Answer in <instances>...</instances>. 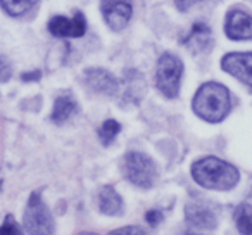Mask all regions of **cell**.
Returning <instances> with one entry per match:
<instances>
[{"label":"cell","mask_w":252,"mask_h":235,"mask_svg":"<svg viewBox=\"0 0 252 235\" xmlns=\"http://www.w3.org/2000/svg\"><path fill=\"white\" fill-rule=\"evenodd\" d=\"M233 220L240 235H252V206L247 202L235 207Z\"/></svg>","instance_id":"obj_16"},{"label":"cell","mask_w":252,"mask_h":235,"mask_svg":"<svg viewBox=\"0 0 252 235\" xmlns=\"http://www.w3.org/2000/svg\"><path fill=\"white\" fill-rule=\"evenodd\" d=\"M98 209L107 216L123 213V199L112 187H104L98 194Z\"/></svg>","instance_id":"obj_13"},{"label":"cell","mask_w":252,"mask_h":235,"mask_svg":"<svg viewBox=\"0 0 252 235\" xmlns=\"http://www.w3.org/2000/svg\"><path fill=\"white\" fill-rule=\"evenodd\" d=\"M0 235H25V234H23V230L19 228V225L16 223L14 218H12L11 214H7L4 225L0 227Z\"/></svg>","instance_id":"obj_19"},{"label":"cell","mask_w":252,"mask_h":235,"mask_svg":"<svg viewBox=\"0 0 252 235\" xmlns=\"http://www.w3.org/2000/svg\"><path fill=\"white\" fill-rule=\"evenodd\" d=\"M173 2H175V5L180 9V11H187V9H190L193 4L202 2V0H173Z\"/></svg>","instance_id":"obj_22"},{"label":"cell","mask_w":252,"mask_h":235,"mask_svg":"<svg viewBox=\"0 0 252 235\" xmlns=\"http://www.w3.org/2000/svg\"><path fill=\"white\" fill-rule=\"evenodd\" d=\"M38 0H0L2 7L5 9V12H9L11 16H21L25 12H28L30 9L35 7V4Z\"/></svg>","instance_id":"obj_17"},{"label":"cell","mask_w":252,"mask_h":235,"mask_svg":"<svg viewBox=\"0 0 252 235\" xmlns=\"http://www.w3.org/2000/svg\"><path fill=\"white\" fill-rule=\"evenodd\" d=\"M102 14L107 26L116 32H121L131 19V0H102Z\"/></svg>","instance_id":"obj_6"},{"label":"cell","mask_w":252,"mask_h":235,"mask_svg":"<svg viewBox=\"0 0 252 235\" xmlns=\"http://www.w3.org/2000/svg\"><path fill=\"white\" fill-rule=\"evenodd\" d=\"M123 173L128 182L140 189H151L158 180L156 163L144 152H128L123 161Z\"/></svg>","instance_id":"obj_3"},{"label":"cell","mask_w":252,"mask_h":235,"mask_svg":"<svg viewBox=\"0 0 252 235\" xmlns=\"http://www.w3.org/2000/svg\"><path fill=\"white\" fill-rule=\"evenodd\" d=\"M49 30L52 35L56 36H71V38H78V36L85 35V30H87V23L81 12H76L74 18L67 19L64 16H56V18L50 19Z\"/></svg>","instance_id":"obj_10"},{"label":"cell","mask_w":252,"mask_h":235,"mask_svg":"<svg viewBox=\"0 0 252 235\" xmlns=\"http://www.w3.org/2000/svg\"><path fill=\"white\" fill-rule=\"evenodd\" d=\"M185 218L192 227L214 228L218 225V213L207 202H189L185 206Z\"/></svg>","instance_id":"obj_9"},{"label":"cell","mask_w":252,"mask_h":235,"mask_svg":"<svg viewBox=\"0 0 252 235\" xmlns=\"http://www.w3.org/2000/svg\"><path fill=\"white\" fill-rule=\"evenodd\" d=\"M182 43L195 54L206 52L213 47V32L206 23H195L189 35L182 40Z\"/></svg>","instance_id":"obj_12"},{"label":"cell","mask_w":252,"mask_h":235,"mask_svg":"<svg viewBox=\"0 0 252 235\" xmlns=\"http://www.w3.org/2000/svg\"><path fill=\"white\" fill-rule=\"evenodd\" d=\"M145 94V80L140 74L135 71V78H131V71L126 73V80H125V101L128 102H138L142 99V95Z\"/></svg>","instance_id":"obj_15"},{"label":"cell","mask_w":252,"mask_h":235,"mask_svg":"<svg viewBox=\"0 0 252 235\" xmlns=\"http://www.w3.org/2000/svg\"><path fill=\"white\" fill-rule=\"evenodd\" d=\"M183 74V64L173 54H162L156 69V87L162 95L173 99L180 92V81Z\"/></svg>","instance_id":"obj_4"},{"label":"cell","mask_w":252,"mask_h":235,"mask_svg":"<svg viewBox=\"0 0 252 235\" xmlns=\"http://www.w3.org/2000/svg\"><path fill=\"white\" fill-rule=\"evenodd\" d=\"M11 74H12L11 63L0 54V81H7L11 78Z\"/></svg>","instance_id":"obj_21"},{"label":"cell","mask_w":252,"mask_h":235,"mask_svg":"<svg viewBox=\"0 0 252 235\" xmlns=\"http://www.w3.org/2000/svg\"><path fill=\"white\" fill-rule=\"evenodd\" d=\"M192 176L200 187L211 190H230L240 180V173L233 165L213 156L193 163Z\"/></svg>","instance_id":"obj_1"},{"label":"cell","mask_w":252,"mask_h":235,"mask_svg":"<svg viewBox=\"0 0 252 235\" xmlns=\"http://www.w3.org/2000/svg\"><path fill=\"white\" fill-rule=\"evenodd\" d=\"M224 33L231 40H252V16L238 9L230 11L224 23Z\"/></svg>","instance_id":"obj_8"},{"label":"cell","mask_w":252,"mask_h":235,"mask_svg":"<svg viewBox=\"0 0 252 235\" xmlns=\"http://www.w3.org/2000/svg\"><path fill=\"white\" fill-rule=\"evenodd\" d=\"M119 130H121V127H119L118 121L114 120H107L102 123L100 130H98V137H100V142L104 145H111L112 142H114V138L118 137Z\"/></svg>","instance_id":"obj_18"},{"label":"cell","mask_w":252,"mask_h":235,"mask_svg":"<svg viewBox=\"0 0 252 235\" xmlns=\"http://www.w3.org/2000/svg\"><path fill=\"white\" fill-rule=\"evenodd\" d=\"M78 111V104L71 95H61L56 99V104H54V111H52V120L54 123H64L67 121L73 114H76Z\"/></svg>","instance_id":"obj_14"},{"label":"cell","mask_w":252,"mask_h":235,"mask_svg":"<svg viewBox=\"0 0 252 235\" xmlns=\"http://www.w3.org/2000/svg\"><path fill=\"white\" fill-rule=\"evenodd\" d=\"M193 111L207 123H220L230 112V92L216 81L204 83L193 97Z\"/></svg>","instance_id":"obj_2"},{"label":"cell","mask_w":252,"mask_h":235,"mask_svg":"<svg viewBox=\"0 0 252 235\" xmlns=\"http://www.w3.org/2000/svg\"><path fill=\"white\" fill-rule=\"evenodd\" d=\"M85 81L94 92L102 95H107V97H114L119 92V83L114 76H112L109 71L100 69V67H94V69H88L85 73Z\"/></svg>","instance_id":"obj_11"},{"label":"cell","mask_w":252,"mask_h":235,"mask_svg":"<svg viewBox=\"0 0 252 235\" xmlns=\"http://www.w3.org/2000/svg\"><path fill=\"white\" fill-rule=\"evenodd\" d=\"M147 220L151 221L152 225H156V221H159V220H161V214H159V213H156V211H151V213L147 214Z\"/></svg>","instance_id":"obj_23"},{"label":"cell","mask_w":252,"mask_h":235,"mask_svg":"<svg viewBox=\"0 0 252 235\" xmlns=\"http://www.w3.org/2000/svg\"><path fill=\"white\" fill-rule=\"evenodd\" d=\"M109 235H151V234L147 230H144L142 227H123L111 232Z\"/></svg>","instance_id":"obj_20"},{"label":"cell","mask_w":252,"mask_h":235,"mask_svg":"<svg viewBox=\"0 0 252 235\" xmlns=\"http://www.w3.org/2000/svg\"><path fill=\"white\" fill-rule=\"evenodd\" d=\"M25 228L30 235H54V220L38 192H33L25 211Z\"/></svg>","instance_id":"obj_5"},{"label":"cell","mask_w":252,"mask_h":235,"mask_svg":"<svg viewBox=\"0 0 252 235\" xmlns=\"http://www.w3.org/2000/svg\"><path fill=\"white\" fill-rule=\"evenodd\" d=\"M221 66L226 73L252 87V52H231L221 59Z\"/></svg>","instance_id":"obj_7"}]
</instances>
